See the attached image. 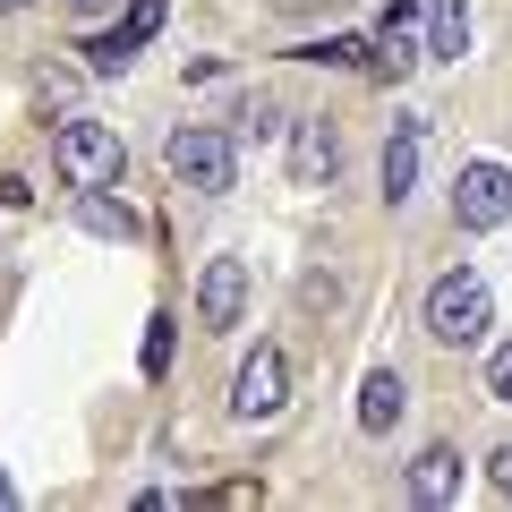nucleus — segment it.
Returning <instances> with one entry per match:
<instances>
[{"instance_id":"obj_15","label":"nucleus","mask_w":512,"mask_h":512,"mask_svg":"<svg viewBox=\"0 0 512 512\" xmlns=\"http://www.w3.org/2000/svg\"><path fill=\"white\" fill-rule=\"evenodd\" d=\"M274 103H265V94H248V103H239V137H274Z\"/></svg>"},{"instance_id":"obj_16","label":"nucleus","mask_w":512,"mask_h":512,"mask_svg":"<svg viewBox=\"0 0 512 512\" xmlns=\"http://www.w3.org/2000/svg\"><path fill=\"white\" fill-rule=\"evenodd\" d=\"M171 367V316H154V333H146V376H163Z\"/></svg>"},{"instance_id":"obj_7","label":"nucleus","mask_w":512,"mask_h":512,"mask_svg":"<svg viewBox=\"0 0 512 512\" xmlns=\"http://www.w3.org/2000/svg\"><path fill=\"white\" fill-rule=\"evenodd\" d=\"M419 0H393V9H384V26H376V60H367V69L376 77H410L419 69Z\"/></svg>"},{"instance_id":"obj_18","label":"nucleus","mask_w":512,"mask_h":512,"mask_svg":"<svg viewBox=\"0 0 512 512\" xmlns=\"http://www.w3.org/2000/svg\"><path fill=\"white\" fill-rule=\"evenodd\" d=\"M495 495H504V504H512V444H504V453H495Z\"/></svg>"},{"instance_id":"obj_6","label":"nucleus","mask_w":512,"mask_h":512,"mask_svg":"<svg viewBox=\"0 0 512 512\" xmlns=\"http://www.w3.org/2000/svg\"><path fill=\"white\" fill-rule=\"evenodd\" d=\"M239 308H248V265H239V256H214L205 282H197V325L205 333H231Z\"/></svg>"},{"instance_id":"obj_11","label":"nucleus","mask_w":512,"mask_h":512,"mask_svg":"<svg viewBox=\"0 0 512 512\" xmlns=\"http://www.w3.org/2000/svg\"><path fill=\"white\" fill-rule=\"evenodd\" d=\"M453 495H461V453L453 444H427L410 461V504H453Z\"/></svg>"},{"instance_id":"obj_3","label":"nucleus","mask_w":512,"mask_h":512,"mask_svg":"<svg viewBox=\"0 0 512 512\" xmlns=\"http://www.w3.org/2000/svg\"><path fill=\"white\" fill-rule=\"evenodd\" d=\"M52 163H60V180H69V188H111L128 171V154H120V137H111L103 120H60Z\"/></svg>"},{"instance_id":"obj_17","label":"nucleus","mask_w":512,"mask_h":512,"mask_svg":"<svg viewBox=\"0 0 512 512\" xmlns=\"http://www.w3.org/2000/svg\"><path fill=\"white\" fill-rule=\"evenodd\" d=\"M487 393H495V402H512V342L487 359Z\"/></svg>"},{"instance_id":"obj_10","label":"nucleus","mask_w":512,"mask_h":512,"mask_svg":"<svg viewBox=\"0 0 512 512\" xmlns=\"http://www.w3.org/2000/svg\"><path fill=\"white\" fill-rule=\"evenodd\" d=\"M410 410V384H402V367H376V376L359 384V427L367 436H393V419Z\"/></svg>"},{"instance_id":"obj_19","label":"nucleus","mask_w":512,"mask_h":512,"mask_svg":"<svg viewBox=\"0 0 512 512\" xmlns=\"http://www.w3.org/2000/svg\"><path fill=\"white\" fill-rule=\"evenodd\" d=\"M69 9H77V18H103V9H111V0H69Z\"/></svg>"},{"instance_id":"obj_13","label":"nucleus","mask_w":512,"mask_h":512,"mask_svg":"<svg viewBox=\"0 0 512 512\" xmlns=\"http://www.w3.org/2000/svg\"><path fill=\"white\" fill-rule=\"evenodd\" d=\"M77 222H86L94 239H137V214H128L120 197H103V188H77Z\"/></svg>"},{"instance_id":"obj_1","label":"nucleus","mask_w":512,"mask_h":512,"mask_svg":"<svg viewBox=\"0 0 512 512\" xmlns=\"http://www.w3.org/2000/svg\"><path fill=\"white\" fill-rule=\"evenodd\" d=\"M487 325H495V291H487V274H444L436 291H427V342H444V350H478L487 342Z\"/></svg>"},{"instance_id":"obj_2","label":"nucleus","mask_w":512,"mask_h":512,"mask_svg":"<svg viewBox=\"0 0 512 512\" xmlns=\"http://www.w3.org/2000/svg\"><path fill=\"white\" fill-rule=\"evenodd\" d=\"M163 163H171V180L197 188V197H222V188L239 180V146L222 137V128H171Z\"/></svg>"},{"instance_id":"obj_20","label":"nucleus","mask_w":512,"mask_h":512,"mask_svg":"<svg viewBox=\"0 0 512 512\" xmlns=\"http://www.w3.org/2000/svg\"><path fill=\"white\" fill-rule=\"evenodd\" d=\"M0 504H9V478H0Z\"/></svg>"},{"instance_id":"obj_21","label":"nucleus","mask_w":512,"mask_h":512,"mask_svg":"<svg viewBox=\"0 0 512 512\" xmlns=\"http://www.w3.org/2000/svg\"><path fill=\"white\" fill-rule=\"evenodd\" d=\"M0 9H26V0H0Z\"/></svg>"},{"instance_id":"obj_5","label":"nucleus","mask_w":512,"mask_h":512,"mask_svg":"<svg viewBox=\"0 0 512 512\" xmlns=\"http://www.w3.org/2000/svg\"><path fill=\"white\" fill-rule=\"evenodd\" d=\"M453 222H461V231H504V222H512V171L504 163H461Z\"/></svg>"},{"instance_id":"obj_4","label":"nucleus","mask_w":512,"mask_h":512,"mask_svg":"<svg viewBox=\"0 0 512 512\" xmlns=\"http://www.w3.org/2000/svg\"><path fill=\"white\" fill-rule=\"evenodd\" d=\"M282 402H291V359L274 342H256L239 359V376H231V410L239 419H282Z\"/></svg>"},{"instance_id":"obj_14","label":"nucleus","mask_w":512,"mask_h":512,"mask_svg":"<svg viewBox=\"0 0 512 512\" xmlns=\"http://www.w3.org/2000/svg\"><path fill=\"white\" fill-rule=\"evenodd\" d=\"M410 180H419V120H402V128H393V146H384V197L402 205Z\"/></svg>"},{"instance_id":"obj_8","label":"nucleus","mask_w":512,"mask_h":512,"mask_svg":"<svg viewBox=\"0 0 512 512\" xmlns=\"http://www.w3.org/2000/svg\"><path fill=\"white\" fill-rule=\"evenodd\" d=\"M333 171H342V128H333V120H299L291 128V180L299 188H325Z\"/></svg>"},{"instance_id":"obj_12","label":"nucleus","mask_w":512,"mask_h":512,"mask_svg":"<svg viewBox=\"0 0 512 512\" xmlns=\"http://www.w3.org/2000/svg\"><path fill=\"white\" fill-rule=\"evenodd\" d=\"M470 52V9L461 0H427V60H461Z\"/></svg>"},{"instance_id":"obj_9","label":"nucleus","mask_w":512,"mask_h":512,"mask_svg":"<svg viewBox=\"0 0 512 512\" xmlns=\"http://www.w3.org/2000/svg\"><path fill=\"white\" fill-rule=\"evenodd\" d=\"M154 26H163V0H137V9H128V26H120V35H94V43H86V69H94V77L128 69V60H137V43H146Z\"/></svg>"}]
</instances>
